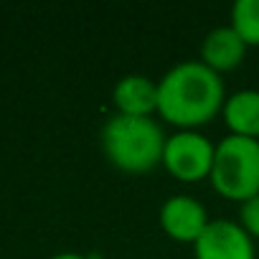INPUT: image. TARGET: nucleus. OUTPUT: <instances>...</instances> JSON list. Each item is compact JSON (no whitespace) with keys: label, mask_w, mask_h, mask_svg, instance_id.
Returning a JSON list of instances; mask_svg holds the SVG:
<instances>
[{"label":"nucleus","mask_w":259,"mask_h":259,"mask_svg":"<svg viewBox=\"0 0 259 259\" xmlns=\"http://www.w3.org/2000/svg\"><path fill=\"white\" fill-rule=\"evenodd\" d=\"M226 104V89L201 59L178 61L158 79V117L176 130H201Z\"/></svg>","instance_id":"f257e3e1"},{"label":"nucleus","mask_w":259,"mask_h":259,"mask_svg":"<svg viewBox=\"0 0 259 259\" xmlns=\"http://www.w3.org/2000/svg\"><path fill=\"white\" fill-rule=\"evenodd\" d=\"M165 140L168 135L155 117L112 114L99 133V145L109 165L130 176H145L163 165Z\"/></svg>","instance_id":"f03ea898"},{"label":"nucleus","mask_w":259,"mask_h":259,"mask_svg":"<svg viewBox=\"0 0 259 259\" xmlns=\"http://www.w3.org/2000/svg\"><path fill=\"white\" fill-rule=\"evenodd\" d=\"M208 183L226 201L244 203L251 196H256L259 193V140L226 135L221 143H216Z\"/></svg>","instance_id":"7ed1b4c3"},{"label":"nucleus","mask_w":259,"mask_h":259,"mask_svg":"<svg viewBox=\"0 0 259 259\" xmlns=\"http://www.w3.org/2000/svg\"><path fill=\"white\" fill-rule=\"evenodd\" d=\"M216 143H211L198 130H176L165 140L163 168L181 183L208 181L213 168Z\"/></svg>","instance_id":"20e7f679"},{"label":"nucleus","mask_w":259,"mask_h":259,"mask_svg":"<svg viewBox=\"0 0 259 259\" xmlns=\"http://www.w3.org/2000/svg\"><path fill=\"white\" fill-rule=\"evenodd\" d=\"M196 259H256L254 239L231 219H211L193 244Z\"/></svg>","instance_id":"39448f33"},{"label":"nucleus","mask_w":259,"mask_h":259,"mask_svg":"<svg viewBox=\"0 0 259 259\" xmlns=\"http://www.w3.org/2000/svg\"><path fill=\"white\" fill-rule=\"evenodd\" d=\"M158 221L168 239H173L178 244H191V246L198 241V236L211 224L203 203L186 193H176V196L165 198L160 206Z\"/></svg>","instance_id":"423d86ee"},{"label":"nucleus","mask_w":259,"mask_h":259,"mask_svg":"<svg viewBox=\"0 0 259 259\" xmlns=\"http://www.w3.org/2000/svg\"><path fill=\"white\" fill-rule=\"evenodd\" d=\"M114 114L155 117L158 114V81L143 74H124L112 87Z\"/></svg>","instance_id":"0eeeda50"},{"label":"nucleus","mask_w":259,"mask_h":259,"mask_svg":"<svg viewBox=\"0 0 259 259\" xmlns=\"http://www.w3.org/2000/svg\"><path fill=\"white\" fill-rule=\"evenodd\" d=\"M246 44L231 26H216L201 41V64H206L219 76L239 69L246 56Z\"/></svg>","instance_id":"6e6552de"},{"label":"nucleus","mask_w":259,"mask_h":259,"mask_svg":"<svg viewBox=\"0 0 259 259\" xmlns=\"http://www.w3.org/2000/svg\"><path fill=\"white\" fill-rule=\"evenodd\" d=\"M221 117L229 135L259 140V89H241L229 94Z\"/></svg>","instance_id":"1a4fd4ad"},{"label":"nucleus","mask_w":259,"mask_h":259,"mask_svg":"<svg viewBox=\"0 0 259 259\" xmlns=\"http://www.w3.org/2000/svg\"><path fill=\"white\" fill-rule=\"evenodd\" d=\"M229 26L249 49L259 46V0H236L229 13Z\"/></svg>","instance_id":"9d476101"},{"label":"nucleus","mask_w":259,"mask_h":259,"mask_svg":"<svg viewBox=\"0 0 259 259\" xmlns=\"http://www.w3.org/2000/svg\"><path fill=\"white\" fill-rule=\"evenodd\" d=\"M236 221L251 239H259V193L251 196L249 201L239 203V219Z\"/></svg>","instance_id":"9b49d317"},{"label":"nucleus","mask_w":259,"mask_h":259,"mask_svg":"<svg viewBox=\"0 0 259 259\" xmlns=\"http://www.w3.org/2000/svg\"><path fill=\"white\" fill-rule=\"evenodd\" d=\"M49 259H94L89 254H79V251H61V254H54Z\"/></svg>","instance_id":"f8f14e48"}]
</instances>
